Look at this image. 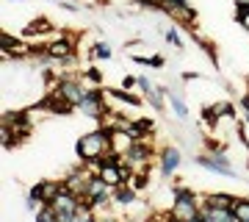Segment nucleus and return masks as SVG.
<instances>
[{"mask_svg": "<svg viewBox=\"0 0 249 222\" xmlns=\"http://www.w3.org/2000/svg\"><path fill=\"white\" fill-rule=\"evenodd\" d=\"M111 139H114V131H108L100 125L97 131L83 133L78 142H75V153H78V161L83 164H94V161H103L111 153Z\"/></svg>", "mask_w": 249, "mask_h": 222, "instance_id": "1", "label": "nucleus"}, {"mask_svg": "<svg viewBox=\"0 0 249 222\" xmlns=\"http://www.w3.org/2000/svg\"><path fill=\"white\" fill-rule=\"evenodd\" d=\"M196 214H199V200H194V192L186 186H175V200H172L169 217H175L180 222H188Z\"/></svg>", "mask_w": 249, "mask_h": 222, "instance_id": "2", "label": "nucleus"}, {"mask_svg": "<svg viewBox=\"0 0 249 222\" xmlns=\"http://www.w3.org/2000/svg\"><path fill=\"white\" fill-rule=\"evenodd\" d=\"M194 164L211 169V172H219V175L238 178V169L232 167V161L227 159V153H202V156H194Z\"/></svg>", "mask_w": 249, "mask_h": 222, "instance_id": "3", "label": "nucleus"}, {"mask_svg": "<svg viewBox=\"0 0 249 222\" xmlns=\"http://www.w3.org/2000/svg\"><path fill=\"white\" fill-rule=\"evenodd\" d=\"M86 92L89 89L83 86V81H78V78H58V83H55V95L75 108L80 106V100L86 98Z\"/></svg>", "mask_w": 249, "mask_h": 222, "instance_id": "4", "label": "nucleus"}, {"mask_svg": "<svg viewBox=\"0 0 249 222\" xmlns=\"http://www.w3.org/2000/svg\"><path fill=\"white\" fill-rule=\"evenodd\" d=\"M150 159H152V147L147 142H133L130 144V150L124 153V164L133 169V172H144L147 169V164H150Z\"/></svg>", "mask_w": 249, "mask_h": 222, "instance_id": "5", "label": "nucleus"}, {"mask_svg": "<svg viewBox=\"0 0 249 222\" xmlns=\"http://www.w3.org/2000/svg\"><path fill=\"white\" fill-rule=\"evenodd\" d=\"M61 192H64V181H39V183H34V189H31V195L39 197L42 205H53Z\"/></svg>", "mask_w": 249, "mask_h": 222, "instance_id": "6", "label": "nucleus"}, {"mask_svg": "<svg viewBox=\"0 0 249 222\" xmlns=\"http://www.w3.org/2000/svg\"><path fill=\"white\" fill-rule=\"evenodd\" d=\"M163 92H166V98H169L172 103V111H175V117H178L180 122H188V103H186V92L178 86V83H163Z\"/></svg>", "mask_w": 249, "mask_h": 222, "instance_id": "7", "label": "nucleus"}, {"mask_svg": "<svg viewBox=\"0 0 249 222\" xmlns=\"http://www.w3.org/2000/svg\"><path fill=\"white\" fill-rule=\"evenodd\" d=\"M78 111H83L86 117H97V120H100V117L108 111L106 103H103V92H100V89H89V92H86V98L80 100Z\"/></svg>", "mask_w": 249, "mask_h": 222, "instance_id": "8", "label": "nucleus"}, {"mask_svg": "<svg viewBox=\"0 0 249 222\" xmlns=\"http://www.w3.org/2000/svg\"><path fill=\"white\" fill-rule=\"evenodd\" d=\"M160 9L166 11L169 17L180 20V25L196 17V11L191 9V6H188V0H160Z\"/></svg>", "mask_w": 249, "mask_h": 222, "instance_id": "9", "label": "nucleus"}, {"mask_svg": "<svg viewBox=\"0 0 249 222\" xmlns=\"http://www.w3.org/2000/svg\"><path fill=\"white\" fill-rule=\"evenodd\" d=\"M72 53H75V44H72L67 36H61V39L45 44V56H50L53 61H70Z\"/></svg>", "mask_w": 249, "mask_h": 222, "instance_id": "10", "label": "nucleus"}, {"mask_svg": "<svg viewBox=\"0 0 249 222\" xmlns=\"http://www.w3.org/2000/svg\"><path fill=\"white\" fill-rule=\"evenodd\" d=\"M158 161H160V175H163V178H169L172 172H175V169L180 167V161H183V156H180V150H178V147H172V144H166V147H160Z\"/></svg>", "mask_w": 249, "mask_h": 222, "instance_id": "11", "label": "nucleus"}, {"mask_svg": "<svg viewBox=\"0 0 249 222\" xmlns=\"http://www.w3.org/2000/svg\"><path fill=\"white\" fill-rule=\"evenodd\" d=\"M199 214H202L205 222H235L230 208H213L208 203H199Z\"/></svg>", "mask_w": 249, "mask_h": 222, "instance_id": "12", "label": "nucleus"}, {"mask_svg": "<svg viewBox=\"0 0 249 222\" xmlns=\"http://www.w3.org/2000/svg\"><path fill=\"white\" fill-rule=\"evenodd\" d=\"M136 200V189L130 183H122V186L114 189V203L116 205H130Z\"/></svg>", "mask_w": 249, "mask_h": 222, "instance_id": "13", "label": "nucleus"}, {"mask_svg": "<svg viewBox=\"0 0 249 222\" xmlns=\"http://www.w3.org/2000/svg\"><path fill=\"white\" fill-rule=\"evenodd\" d=\"M202 203L213 205V208H232L235 197H232V195H224V192H216V195H208V197L202 200Z\"/></svg>", "mask_w": 249, "mask_h": 222, "instance_id": "14", "label": "nucleus"}, {"mask_svg": "<svg viewBox=\"0 0 249 222\" xmlns=\"http://www.w3.org/2000/svg\"><path fill=\"white\" fill-rule=\"evenodd\" d=\"M232 217H235V220L238 222H247L249 220V200L247 197H235V203H232Z\"/></svg>", "mask_w": 249, "mask_h": 222, "instance_id": "15", "label": "nucleus"}, {"mask_svg": "<svg viewBox=\"0 0 249 222\" xmlns=\"http://www.w3.org/2000/svg\"><path fill=\"white\" fill-rule=\"evenodd\" d=\"M144 98L150 100L152 106L158 108V111H163V108H166V103H163V100H166V92H163V86H155V89H150V92H147Z\"/></svg>", "mask_w": 249, "mask_h": 222, "instance_id": "16", "label": "nucleus"}, {"mask_svg": "<svg viewBox=\"0 0 249 222\" xmlns=\"http://www.w3.org/2000/svg\"><path fill=\"white\" fill-rule=\"evenodd\" d=\"M136 64H144V67H155V70H163L166 67V59L163 56H133Z\"/></svg>", "mask_w": 249, "mask_h": 222, "instance_id": "17", "label": "nucleus"}, {"mask_svg": "<svg viewBox=\"0 0 249 222\" xmlns=\"http://www.w3.org/2000/svg\"><path fill=\"white\" fill-rule=\"evenodd\" d=\"M108 95L116 100H122V103H127V106H142V98H136V95L124 92V89H108Z\"/></svg>", "mask_w": 249, "mask_h": 222, "instance_id": "18", "label": "nucleus"}, {"mask_svg": "<svg viewBox=\"0 0 249 222\" xmlns=\"http://www.w3.org/2000/svg\"><path fill=\"white\" fill-rule=\"evenodd\" d=\"M47 31H53V25L47 22L45 17H39L36 22H31V25L25 28V36H36V34H47Z\"/></svg>", "mask_w": 249, "mask_h": 222, "instance_id": "19", "label": "nucleus"}, {"mask_svg": "<svg viewBox=\"0 0 249 222\" xmlns=\"http://www.w3.org/2000/svg\"><path fill=\"white\" fill-rule=\"evenodd\" d=\"M235 17H238V22L249 31V0H238V3H235Z\"/></svg>", "mask_w": 249, "mask_h": 222, "instance_id": "20", "label": "nucleus"}, {"mask_svg": "<svg viewBox=\"0 0 249 222\" xmlns=\"http://www.w3.org/2000/svg\"><path fill=\"white\" fill-rule=\"evenodd\" d=\"M163 39H166L175 50H183V42H180V34H178V28H175V25L163 28Z\"/></svg>", "mask_w": 249, "mask_h": 222, "instance_id": "21", "label": "nucleus"}, {"mask_svg": "<svg viewBox=\"0 0 249 222\" xmlns=\"http://www.w3.org/2000/svg\"><path fill=\"white\" fill-rule=\"evenodd\" d=\"M91 56H94V59H111V44L108 42H94Z\"/></svg>", "mask_w": 249, "mask_h": 222, "instance_id": "22", "label": "nucleus"}, {"mask_svg": "<svg viewBox=\"0 0 249 222\" xmlns=\"http://www.w3.org/2000/svg\"><path fill=\"white\" fill-rule=\"evenodd\" d=\"M202 122L211 125V128H216V122H219V114H216L213 106H205V108H202Z\"/></svg>", "mask_w": 249, "mask_h": 222, "instance_id": "23", "label": "nucleus"}, {"mask_svg": "<svg viewBox=\"0 0 249 222\" xmlns=\"http://www.w3.org/2000/svg\"><path fill=\"white\" fill-rule=\"evenodd\" d=\"M130 186H133L136 192H142V189L150 186V181H147V175H144V172H133V178H130Z\"/></svg>", "mask_w": 249, "mask_h": 222, "instance_id": "24", "label": "nucleus"}, {"mask_svg": "<svg viewBox=\"0 0 249 222\" xmlns=\"http://www.w3.org/2000/svg\"><path fill=\"white\" fill-rule=\"evenodd\" d=\"M216 114L219 117H235V106L232 103H216Z\"/></svg>", "mask_w": 249, "mask_h": 222, "instance_id": "25", "label": "nucleus"}, {"mask_svg": "<svg viewBox=\"0 0 249 222\" xmlns=\"http://www.w3.org/2000/svg\"><path fill=\"white\" fill-rule=\"evenodd\" d=\"M86 78H89L91 83H103V72H100L97 67H89V70H86Z\"/></svg>", "mask_w": 249, "mask_h": 222, "instance_id": "26", "label": "nucleus"}, {"mask_svg": "<svg viewBox=\"0 0 249 222\" xmlns=\"http://www.w3.org/2000/svg\"><path fill=\"white\" fill-rule=\"evenodd\" d=\"M58 6H61L64 11H72V14H78V11H80L78 3H70V0H58Z\"/></svg>", "mask_w": 249, "mask_h": 222, "instance_id": "27", "label": "nucleus"}, {"mask_svg": "<svg viewBox=\"0 0 249 222\" xmlns=\"http://www.w3.org/2000/svg\"><path fill=\"white\" fill-rule=\"evenodd\" d=\"M139 89H142L144 95H147V92H150V89H155V86H152V81H150V78H144V75H139Z\"/></svg>", "mask_w": 249, "mask_h": 222, "instance_id": "28", "label": "nucleus"}, {"mask_svg": "<svg viewBox=\"0 0 249 222\" xmlns=\"http://www.w3.org/2000/svg\"><path fill=\"white\" fill-rule=\"evenodd\" d=\"M75 222H100V220L94 217V211H91V214H78V217H75Z\"/></svg>", "mask_w": 249, "mask_h": 222, "instance_id": "29", "label": "nucleus"}, {"mask_svg": "<svg viewBox=\"0 0 249 222\" xmlns=\"http://www.w3.org/2000/svg\"><path fill=\"white\" fill-rule=\"evenodd\" d=\"M188 222H205V220H202V214H196V217H191Z\"/></svg>", "mask_w": 249, "mask_h": 222, "instance_id": "30", "label": "nucleus"}, {"mask_svg": "<svg viewBox=\"0 0 249 222\" xmlns=\"http://www.w3.org/2000/svg\"><path fill=\"white\" fill-rule=\"evenodd\" d=\"M100 222H119V220H114V217H106V220H100Z\"/></svg>", "mask_w": 249, "mask_h": 222, "instance_id": "31", "label": "nucleus"}, {"mask_svg": "<svg viewBox=\"0 0 249 222\" xmlns=\"http://www.w3.org/2000/svg\"><path fill=\"white\" fill-rule=\"evenodd\" d=\"M166 222H180V220H175V217H169V220H166Z\"/></svg>", "mask_w": 249, "mask_h": 222, "instance_id": "32", "label": "nucleus"}, {"mask_svg": "<svg viewBox=\"0 0 249 222\" xmlns=\"http://www.w3.org/2000/svg\"><path fill=\"white\" fill-rule=\"evenodd\" d=\"M9 3H25V0H9Z\"/></svg>", "mask_w": 249, "mask_h": 222, "instance_id": "33", "label": "nucleus"}, {"mask_svg": "<svg viewBox=\"0 0 249 222\" xmlns=\"http://www.w3.org/2000/svg\"><path fill=\"white\" fill-rule=\"evenodd\" d=\"M133 3H139V0H133Z\"/></svg>", "mask_w": 249, "mask_h": 222, "instance_id": "34", "label": "nucleus"}, {"mask_svg": "<svg viewBox=\"0 0 249 222\" xmlns=\"http://www.w3.org/2000/svg\"><path fill=\"white\" fill-rule=\"evenodd\" d=\"M247 167H249V161H247Z\"/></svg>", "mask_w": 249, "mask_h": 222, "instance_id": "35", "label": "nucleus"}, {"mask_svg": "<svg viewBox=\"0 0 249 222\" xmlns=\"http://www.w3.org/2000/svg\"><path fill=\"white\" fill-rule=\"evenodd\" d=\"M235 222H238V220H235Z\"/></svg>", "mask_w": 249, "mask_h": 222, "instance_id": "36", "label": "nucleus"}, {"mask_svg": "<svg viewBox=\"0 0 249 222\" xmlns=\"http://www.w3.org/2000/svg\"><path fill=\"white\" fill-rule=\"evenodd\" d=\"M247 222H249V220H247Z\"/></svg>", "mask_w": 249, "mask_h": 222, "instance_id": "37", "label": "nucleus"}]
</instances>
